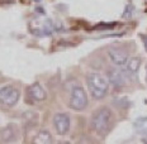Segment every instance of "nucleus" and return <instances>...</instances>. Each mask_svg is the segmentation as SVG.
I'll return each mask as SVG.
<instances>
[{"instance_id": "f257e3e1", "label": "nucleus", "mask_w": 147, "mask_h": 144, "mask_svg": "<svg viewBox=\"0 0 147 144\" xmlns=\"http://www.w3.org/2000/svg\"><path fill=\"white\" fill-rule=\"evenodd\" d=\"M114 125V113L108 106H102L93 113L90 118V128L98 135H107Z\"/></svg>"}, {"instance_id": "f03ea898", "label": "nucleus", "mask_w": 147, "mask_h": 144, "mask_svg": "<svg viewBox=\"0 0 147 144\" xmlns=\"http://www.w3.org/2000/svg\"><path fill=\"white\" fill-rule=\"evenodd\" d=\"M86 86L89 94L95 100H102L109 91V81L99 72H90L86 75Z\"/></svg>"}, {"instance_id": "7ed1b4c3", "label": "nucleus", "mask_w": 147, "mask_h": 144, "mask_svg": "<svg viewBox=\"0 0 147 144\" xmlns=\"http://www.w3.org/2000/svg\"><path fill=\"white\" fill-rule=\"evenodd\" d=\"M69 106L70 109L75 111H81L88 106V95L85 88L81 85H75L71 88L69 99Z\"/></svg>"}, {"instance_id": "20e7f679", "label": "nucleus", "mask_w": 147, "mask_h": 144, "mask_svg": "<svg viewBox=\"0 0 147 144\" xmlns=\"http://www.w3.org/2000/svg\"><path fill=\"white\" fill-rule=\"evenodd\" d=\"M20 97V92L17 87L7 85L0 88V104L7 108H13L18 104Z\"/></svg>"}, {"instance_id": "39448f33", "label": "nucleus", "mask_w": 147, "mask_h": 144, "mask_svg": "<svg viewBox=\"0 0 147 144\" xmlns=\"http://www.w3.org/2000/svg\"><path fill=\"white\" fill-rule=\"evenodd\" d=\"M53 127L59 135H66L71 127L70 116L66 113H57L53 116Z\"/></svg>"}, {"instance_id": "423d86ee", "label": "nucleus", "mask_w": 147, "mask_h": 144, "mask_svg": "<svg viewBox=\"0 0 147 144\" xmlns=\"http://www.w3.org/2000/svg\"><path fill=\"white\" fill-rule=\"evenodd\" d=\"M108 56L110 61L118 67H123L127 60L129 58L128 52L122 47H110L108 50Z\"/></svg>"}, {"instance_id": "0eeeda50", "label": "nucleus", "mask_w": 147, "mask_h": 144, "mask_svg": "<svg viewBox=\"0 0 147 144\" xmlns=\"http://www.w3.org/2000/svg\"><path fill=\"white\" fill-rule=\"evenodd\" d=\"M127 75L124 73L123 70H117V68H113V70H109L108 72V81L109 84L113 85V87L115 88H122L127 85V81H128Z\"/></svg>"}, {"instance_id": "6e6552de", "label": "nucleus", "mask_w": 147, "mask_h": 144, "mask_svg": "<svg viewBox=\"0 0 147 144\" xmlns=\"http://www.w3.org/2000/svg\"><path fill=\"white\" fill-rule=\"evenodd\" d=\"M18 127L15 124H8L7 127L0 128V143H10L18 139Z\"/></svg>"}, {"instance_id": "1a4fd4ad", "label": "nucleus", "mask_w": 147, "mask_h": 144, "mask_svg": "<svg viewBox=\"0 0 147 144\" xmlns=\"http://www.w3.org/2000/svg\"><path fill=\"white\" fill-rule=\"evenodd\" d=\"M27 94H28V97L32 101H36V102H41V101H45L46 97H47V92L42 85L39 82H34L30 86L27 88Z\"/></svg>"}, {"instance_id": "9d476101", "label": "nucleus", "mask_w": 147, "mask_h": 144, "mask_svg": "<svg viewBox=\"0 0 147 144\" xmlns=\"http://www.w3.org/2000/svg\"><path fill=\"white\" fill-rule=\"evenodd\" d=\"M140 66H141V58L140 57L128 58L127 62L124 63L123 71L129 80H136L137 75H138V71H140Z\"/></svg>"}, {"instance_id": "9b49d317", "label": "nucleus", "mask_w": 147, "mask_h": 144, "mask_svg": "<svg viewBox=\"0 0 147 144\" xmlns=\"http://www.w3.org/2000/svg\"><path fill=\"white\" fill-rule=\"evenodd\" d=\"M33 142L39 143V144H51L53 142V139H52V135L48 130H41V131H38V134L34 137Z\"/></svg>"}, {"instance_id": "f8f14e48", "label": "nucleus", "mask_w": 147, "mask_h": 144, "mask_svg": "<svg viewBox=\"0 0 147 144\" xmlns=\"http://www.w3.org/2000/svg\"><path fill=\"white\" fill-rule=\"evenodd\" d=\"M145 44H146V48H147V39H146V43Z\"/></svg>"}, {"instance_id": "ddd939ff", "label": "nucleus", "mask_w": 147, "mask_h": 144, "mask_svg": "<svg viewBox=\"0 0 147 144\" xmlns=\"http://www.w3.org/2000/svg\"><path fill=\"white\" fill-rule=\"evenodd\" d=\"M37 1H38V0H37Z\"/></svg>"}]
</instances>
